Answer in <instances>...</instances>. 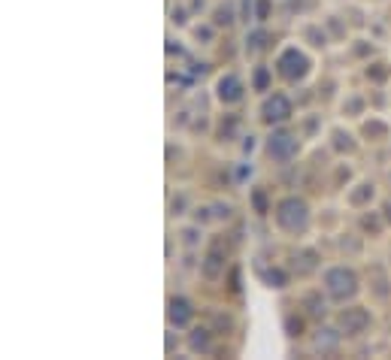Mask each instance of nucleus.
Returning <instances> with one entry per match:
<instances>
[{"label":"nucleus","instance_id":"f257e3e1","mask_svg":"<svg viewBox=\"0 0 391 360\" xmlns=\"http://www.w3.org/2000/svg\"><path fill=\"white\" fill-rule=\"evenodd\" d=\"M276 218H279V224H283L285 230H304V224H306V203L304 200H285V203H279V212H276Z\"/></svg>","mask_w":391,"mask_h":360},{"label":"nucleus","instance_id":"f03ea898","mask_svg":"<svg viewBox=\"0 0 391 360\" xmlns=\"http://www.w3.org/2000/svg\"><path fill=\"white\" fill-rule=\"evenodd\" d=\"M328 291L334 294V297H349V294H355V276L349 273V269H330L328 273Z\"/></svg>","mask_w":391,"mask_h":360},{"label":"nucleus","instance_id":"7ed1b4c3","mask_svg":"<svg viewBox=\"0 0 391 360\" xmlns=\"http://www.w3.org/2000/svg\"><path fill=\"white\" fill-rule=\"evenodd\" d=\"M279 70L288 76V79H297L306 73V58L297 52V49H288V52H283V58H279Z\"/></svg>","mask_w":391,"mask_h":360},{"label":"nucleus","instance_id":"20e7f679","mask_svg":"<svg viewBox=\"0 0 391 360\" xmlns=\"http://www.w3.org/2000/svg\"><path fill=\"white\" fill-rule=\"evenodd\" d=\"M292 115V106H288V100L283 94H276V97H270L267 100V106H264V118L267 122H283V118Z\"/></svg>","mask_w":391,"mask_h":360},{"label":"nucleus","instance_id":"39448f33","mask_svg":"<svg viewBox=\"0 0 391 360\" xmlns=\"http://www.w3.org/2000/svg\"><path fill=\"white\" fill-rule=\"evenodd\" d=\"M270 155H273V158H283V161H285V158H292V152H294V139L292 136H288V134H276L273 139H270Z\"/></svg>","mask_w":391,"mask_h":360},{"label":"nucleus","instance_id":"423d86ee","mask_svg":"<svg viewBox=\"0 0 391 360\" xmlns=\"http://www.w3.org/2000/svg\"><path fill=\"white\" fill-rule=\"evenodd\" d=\"M188 318H192V309H188L185 300H173V303H170V321L182 327V324L188 321Z\"/></svg>","mask_w":391,"mask_h":360},{"label":"nucleus","instance_id":"0eeeda50","mask_svg":"<svg viewBox=\"0 0 391 360\" xmlns=\"http://www.w3.org/2000/svg\"><path fill=\"white\" fill-rule=\"evenodd\" d=\"M218 94H222V100H237L240 97V85H237V79L234 76H228L218 82Z\"/></svg>","mask_w":391,"mask_h":360},{"label":"nucleus","instance_id":"6e6552de","mask_svg":"<svg viewBox=\"0 0 391 360\" xmlns=\"http://www.w3.org/2000/svg\"><path fill=\"white\" fill-rule=\"evenodd\" d=\"M340 324H343L346 330H361V327H364L367 324V315L364 312H352V315H343V318H340Z\"/></svg>","mask_w":391,"mask_h":360}]
</instances>
